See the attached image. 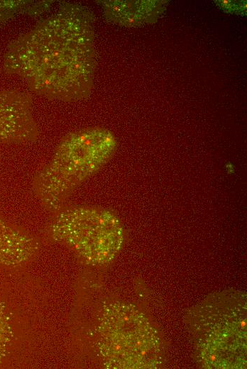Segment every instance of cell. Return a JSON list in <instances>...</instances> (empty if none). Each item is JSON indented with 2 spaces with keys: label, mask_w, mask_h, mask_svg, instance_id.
I'll return each instance as SVG.
<instances>
[{
  "label": "cell",
  "mask_w": 247,
  "mask_h": 369,
  "mask_svg": "<svg viewBox=\"0 0 247 369\" xmlns=\"http://www.w3.org/2000/svg\"><path fill=\"white\" fill-rule=\"evenodd\" d=\"M13 42L5 59L38 94L64 101L86 97L92 89L95 54L91 16L67 4Z\"/></svg>",
  "instance_id": "1"
},
{
  "label": "cell",
  "mask_w": 247,
  "mask_h": 369,
  "mask_svg": "<svg viewBox=\"0 0 247 369\" xmlns=\"http://www.w3.org/2000/svg\"><path fill=\"white\" fill-rule=\"evenodd\" d=\"M117 148L114 133L91 127L65 135L49 162L36 173L33 192L41 205L55 213L82 183L102 168Z\"/></svg>",
  "instance_id": "2"
},
{
  "label": "cell",
  "mask_w": 247,
  "mask_h": 369,
  "mask_svg": "<svg viewBox=\"0 0 247 369\" xmlns=\"http://www.w3.org/2000/svg\"><path fill=\"white\" fill-rule=\"evenodd\" d=\"M99 348L108 368H156L162 362L157 331L135 306L121 302L104 307Z\"/></svg>",
  "instance_id": "3"
},
{
  "label": "cell",
  "mask_w": 247,
  "mask_h": 369,
  "mask_svg": "<svg viewBox=\"0 0 247 369\" xmlns=\"http://www.w3.org/2000/svg\"><path fill=\"white\" fill-rule=\"evenodd\" d=\"M48 227L50 237L72 250L83 262L101 265L120 252L124 231L111 211L91 206H63Z\"/></svg>",
  "instance_id": "4"
},
{
  "label": "cell",
  "mask_w": 247,
  "mask_h": 369,
  "mask_svg": "<svg viewBox=\"0 0 247 369\" xmlns=\"http://www.w3.org/2000/svg\"><path fill=\"white\" fill-rule=\"evenodd\" d=\"M214 314L211 326L199 329L200 354L205 367L209 368H241L246 366V324L245 303Z\"/></svg>",
  "instance_id": "5"
},
{
  "label": "cell",
  "mask_w": 247,
  "mask_h": 369,
  "mask_svg": "<svg viewBox=\"0 0 247 369\" xmlns=\"http://www.w3.org/2000/svg\"><path fill=\"white\" fill-rule=\"evenodd\" d=\"M38 135L31 97L25 92L0 90V144L33 142Z\"/></svg>",
  "instance_id": "6"
},
{
  "label": "cell",
  "mask_w": 247,
  "mask_h": 369,
  "mask_svg": "<svg viewBox=\"0 0 247 369\" xmlns=\"http://www.w3.org/2000/svg\"><path fill=\"white\" fill-rule=\"evenodd\" d=\"M38 250V244L32 236L0 218V264L21 265L31 259Z\"/></svg>",
  "instance_id": "7"
}]
</instances>
